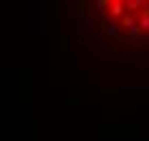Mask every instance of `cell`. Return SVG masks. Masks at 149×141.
<instances>
[{"label": "cell", "mask_w": 149, "mask_h": 141, "mask_svg": "<svg viewBox=\"0 0 149 141\" xmlns=\"http://www.w3.org/2000/svg\"><path fill=\"white\" fill-rule=\"evenodd\" d=\"M138 26H141V30L145 35H149V9H145V11L141 13V18H138Z\"/></svg>", "instance_id": "cell-8"}, {"label": "cell", "mask_w": 149, "mask_h": 141, "mask_svg": "<svg viewBox=\"0 0 149 141\" xmlns=\"http://www.w3.org/2000/svg\"><path fill=\"white\" fill-rule=\"evenodd\" d=\"M84 85H86V87H100V85H102V72H97V70H86V72H84Z\"/></svg>", "instance_id": "cell-3"}, {"label": "cell", "mask_w": 149, "mask_h": 141, "mask_svg": "<svg viewBox=\"0 0 149 141\" xmlns=\"http://www.w3.org/2000/svg\"><path fill=\"white\" fill-rule=\"evenodd\" d=\"M108 13H110V18H112V20H121L123 15H125V7H123V0H115V2H110Z\"/></svg>", "instance_id": "cell-5"}, {"label": "cell", "mask_w": 149, "mask_h": 141, "mask_svg": "<svg viewBox=\"0 0 149 141\" xmlns=\"http://www.w3.org/2000/svg\"><path fill=\"white\" fill-rule=\"evenodd\" d=\"M56 50H58V52L67 50V37H65L63 33H58V37H56Z\"/></svg>", "instance_id": "cell-11"}, {"label": "cell", "mask_w": 149, "mask_h": 141, "mask_svg": "<svg viewBox=\"0 0 149 141\" xmlns=\"http://www.w3.org/2000/svg\"><path fill=\"white\" fill-rule=\"evenodd\" d=\"M54 2L50 0H39L35 2L33 9V26H35V33L37 35H48L50 33V26H52V15H54Z\"/></svg>", "instance_id": "cell-1"}, {"label": "cell", "mask_w": 149, "mask_h": 141, "mask_svg": "<svg viewBox=\"0 0 149 141\" xmlns=\"http://www.w3.org/2000/svg\"><path fill=\"white\" fill-rule=\"evenodd\" d=\"M15 113H17V117L19 122H30V119H33V106H30V104H17V106H15Z\"/></svg>", "instance_id": "cell-4"}, {"label": "cell", "mask_w": 149, "mask_h": 141, "mask_svg": "<svg viewBox=\"0 0 149 141\" xmlns=\"http://www.w3.org/2000/svg\"><path fill=\"white\" fill-rule=\"evenodd\" d=\"M121 26H123V28H125V30H130V28H134V26H138V20L134 18V15L125 13V15H123V18H121Z\"/></svg>", "instance_id": "cell-9"}, {"label": "cell", "mask_w": 149, "mask_h": 141, "mask_svg": "<svg viewBox=\"0 0 149 141\" xmlns=\"http://www.w3.org/2000/svg\"><path fill=\"white\" fill-rule=\"evenodd\" d=\"M93 7H95V11H100L102 15H106V9H110V0H95Z\"/></svg>", "instance_id": "cell-10"}, {"label": "cell", "mask_w": 149, "mask_h": 141, "mask_svg": "<svg viewBox=\"0 0 149 141\" xmlns=\"http://www.w3.org/2000/svg\"><path fill=\"white\" fill-rule=\"evenodd\" d=\"M123 7H125V11L132 15V11H136V9L149 7V2L147 0H123Z\"/></svg>", "instance_id": "cell-6"}, {"label": "cell", "mask_w": 149, "mask_h": 141, "mask_svg": "<svg viewBox=\"0 0 149 141\" xmlns=\"http://www.w3.org/2000/svg\"><path fill=\"white\" fill-rule=\"evenodd\" d=\"M104 141H117V139H104Z\"/></svg>", "instance_id": "cell-13"}, {"label": "cell", "mask_w": 149, "mask_h": 141, "mask_svg": "<svg viewBox=\"0 0 149 141\" xmlns=\"http://www.w3.org/2000/svg\"><path fill=\"white\" fill-rule=\"evenodd\" d=\"M106 35L108 37H117L119 35V22L117 20H112V18L106 20Z\"/></svg>", "instance_id": "cell-7"}, {"label": "cell", "mask_w": 149, "mask_h": 141, "mask_svg": "<svg viewBox=\"0 0 149 141\" xmlns=\"http://www.w3.org/2000/svg\"><path fill=\"white\" fill-rule=\"evenodd\" d=\"M74 30H76L78 35H95V33H97V28H95V26L91 24L86 18H80V20H76V26H74Z\"/></svg>", "instance_id": "cell-2"}, {"label": "cell", "mask_w": 149, "mask_h": 141, "mask_svg": "<svg viewBox=\"0 0 149 141\" xmlns=\"http://www.w3.org/2000/svg\"><path fill=\"white\" fill-rule=\"evenodd\" d=\"M119 111H132V113H134V111H136V104H134V102H130V104H121Z\"/></svg>", "instance_id": "cell-12"}]
</instances>
